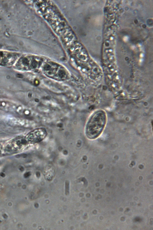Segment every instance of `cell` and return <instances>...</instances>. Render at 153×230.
<instances>
[{"label": "cell", "instance_id": "obj_1", "mask_svg": "<svg viewBox=\"0 0 153 230\" xmlns=\"http://www.w3.org/2000/svg\"><path fill=\"white\" fill-rule=\"evenodd\" d=\"M106 121L105 112L97 111L91 116L86 125L85 133L88 138L93 139L98 137L102 132Z\"/></svg>", "mask_w": 153, "mask_h": 230}, {"label": "cell", "instance_id": "obj_4", "mask_svg": "<svg viewBox=\"0 0 153 230\" xmlns=\"http://www.w3.org/2000/svg\"></svg>", "mask_w": 153, "mask_h": 230}, {"label": "cell", "instance_id": "obj_3", "mask_svg": "<svg viewBox=\"0 0 153 230\" xmlns=\"http://www.w3.org/2000/svg\"><path fill=\"white\" fill-rule=\"evenodd\" d=\"M3 55V53L0 52V63L1 62V60H2V57Z\"/></svg>", "mask_w": 153, "mask_h": 230}, {"label": "cell", "instance_id": "obj_2", "mask_svg": "<svg viewBox=\"0 0 153 230\" xmlns=\"http://www.w3.org/2000/svg\"><path fill=\"white\" fill-rule=\"evenodd\" d=\"M47 134V131L45 128H40L31 132L25 138L28 143H37L43 140Z\"/></svg>", "mask_w": 153, "mask_h": 230}]
</instances>
